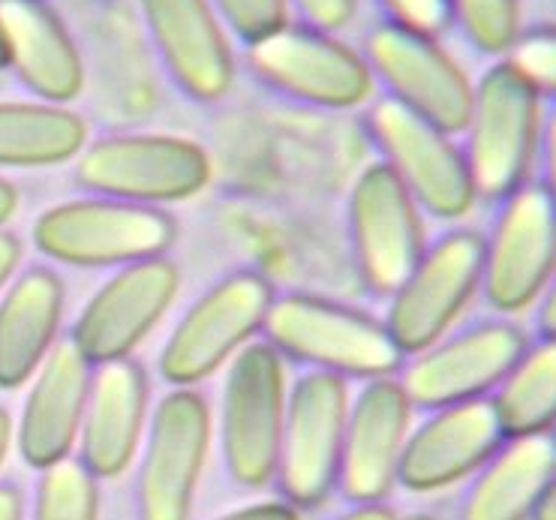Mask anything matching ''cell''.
<instances>
[{
    "instance_id": "39",
    "label": "cell",
    "mask_w": 556,
    "mask_h": 520,
    "mask_svg": "<svg viewBox=\"0 0 556 520\" xmlns=\"http://www.w3.org/2000/svg\"><path fill=\"white\" fill-rule=\"evenodd\" d=\"M18 205H22V195L15 190V183L0 178V229L18 214Z\"/></svg>"
},
{
    "instance_id": "25",
    "label": "cell",
    "mask_w": 556,
    "mask_h": 520,
    "mask_svg": "<svg viewBox=\"0 0 556 520\" xmlns=\"http://www.w3.org/2000/svg\"><path fill=\"white\" fill-rule=\"evenodd\" d=\"M91 130L85 117L54 103L0 100V169H52L73 163Z\"/></svg>"
},
{
    "instance_id": "31",
    "label": "cell",
    "mask_w": 556,
    "mask_h": 520,
    "mask_svg": "<svg viewBox=\"0 0 556 520\" xmlns=\"http://www.w3.org/2000/svg\"><path fill=\"white\" fill-rule=\"evenodd\" d=\"M389 22L425 37H440L452 25V0H379Z\"/></svg>"
},
{
    "instance_id": "22",
    "label": "cell",
    "mask_w": 556,
    "mask_h": 520,
    "mask_svg": "<svg viewBox=\"0 0 556 520\" xmlns=\"http://www.w3.org/2000/svg\"><path fill=\"white\" fill-rule=\"evenodd\" d=\"M7 69L42 103L66 105L85 88V64L49 0H0Z\"/></svg>"
},
{
    "instance_id": "11",
    "label": "cell",
    "mask_w": 556,
    "mask_h": 520,
    "mask_svg": "<svg viewBox=\"0 0 556 520\" xmlns=\"http://www.w3.org/2000/svg\"><path fill=\"white\" fill-rule=\"evenodd\" d=\"M247 66L271 91L307 105L358 109L374 97L364 54L311 25H283L247 46Z\"/></svg>"
},
{
    "instance_id": "32",
    "label": "cell",
    "mask_w": 556,
    "mask_h": 520,
    "mask_svg": "<svg viewBox=\"0 0 556 520\" xmlns=\"http://www.w3.org/2000/svg\"><path fill=\"white\" fill-rule=\"evenodd\" d=\"M304 22L325 34L350 27L358 15V0H292Z\"/></svg>"
},
{
    "instance_id": "9",
    "label": "cell",
    "mask_w": 556,
    "mask_h": 520,
    "mask_svg": "<svg viewBox=\"0 0 556 520\" xmlns=\"http://www.w3.org/2000/svg\"><path fill=\"white\" fill-rule=\"evenodd\" d=\"M484 238L472 229H452L427 244L403 287L391 295L386 328L403 355L442 340L481 292Z\"/></svg>"
},
{
    "instance_id": "36",
    "label": "cell",
    "mask_w": 556,
    "mask_h": 520,
    "mask_svg": "<svg viewBox=\"0 0 556 520\" xmlns=\"http://www.w3.org/2000/svg\"><path fill=\"white\" fill-rule=\"evenodd\" d=\"M0 520H25V494L13 482H0Z\"/></svg>"
},
{
    "instance_id": "8",
    "label": "cell",
    "mask_w": 556,
    "mask_h": 520,
    "mask_svg": "<svg viewBox=\"0 0 556 520\" xmlns=\"http://www.w3.org/2000/svg\"><path fill=\"white\" fill-rule=\"evenodd\" d=\"M350 404V385L334 373L307 370L289 385L280 464L274 479L286 503L316 508L337 491Z\"/></svg>"
},
{
    "instance_id": "35",
    "label": "cell",
    "mask_w": 556,
    "mask_h": 520,
    "mask_svg": "<svg viewBox=\"0 0 556 520\" xmlns=\"http://www.w3.org/2000/svg\"><path fill=\"white\" fill-rule=\"evenodd\" d=\"M542 156H544V193L551 195L556 208V112L544 124L542 132Z\"/></svg>"
},
{
    "instance_id": "14",
    "label": "cell",
    "mask_w": 556,
    "mask_h": 520,
    "mask_svg": "<svg viewBox=\"0 0 556 520\" xmlns=\"http://www.w3.org/2000/svg\"><path fill=\"white\" fill-rule=\"evenodd\" d=\"M350 234L362 280L382 299H391L425 256V211L386 163L364 169L352 187Z\"/></svg>"
},
{
    "instance_id": "42",
    "label": "cell",
    "mask_w": 556,
    "mask_h": 520,
    "mask_svg": "<svg viewBox=\"0 0 556 520\" xmlns=\"http://www.w3.org/2000/svg\"><path fill=\"white\" fill-rule=\"evenodd\" d=\"M0 69H7V46H3V34H0Z\"/></svg>"
},
{
    "instance_id": "5",
    "label": "cell",
    "mask_w": 556,
    "mask_h": 520,
    "mask_svg": "<svg viewBox=\"0 0 556 520\" xmlns=\"http://www.w3.org/2000/svg\"><path fill=\"white\" fill-rule=\"evenodd\" d=\"M202 144L163 132H124L85 144L76 156L78 187L93 195L163 208L190 202L211 183Z\"/></svg>"
},
{
    "instance_id": "18",
    "label": "cell",
    "mask_w": 556,
    "mask_h": 520,
    "mask_svg": "<svg viewBox=\"0 0 556 520\" xmlns=\"http://www.w3.org/2000/svg\"><path fill=\"white\" fill-rule=\"evenodd\" d=\"M505 443V430L491 397L430 409L409 430L397 484L409 494H437L466 482Z\"/></svg>"
},
{
    "instance_id": "41",
    "label": "cell",
    "mask_w": 556,
    "mask_h": 520,
    "mask_svg": "<svg viewBox=\"0 0 556 520\" xmlns=\"http://www.w3.org/2000/svg\"><path fill=\"white\" fill-rule=\"evenodd\" d=\"M535 520H556V482L551 484V491L544 494L542 506L535 511Z\"/></svg>"
},
{
    "instance_id": "37",
    "label": "cell",
    "mask_w": 556,
    "mask_h": 520,
    "mask_svg": "<svg viewBox=\"0 0 556 520\" xmlns=\"http://www.w3.org/2000/svg\"><path fill=\"white\" fill-rule=\"evenodd\" d=\"M539 331L542 338H556V274L539 299Z\"/></svg>"
},
{
    "instance_id": "2",
    "label": "cell",
    "mask_w": 556,
    "mask_h": 520,
    "mask_svg": "<svg viewBox=\"0 0 556 520\" xmlns=\"http://www.w3.org/2000/svg\"><path fill=\"white\" fill-rule=\"evenodd\" d=\"M289 370L268 340H253L226 365L220 391V455L238 487L262 491L277 479Z\"/></svg>"
},
{
    "instance_id": "33",
    "label": "cell",
    "mask_w": 556,
    "mask_h": 520,
    "mask_svg": "<svg viewBox=\"0 0 556 520\" xmlns=\"http://www.w3.org/2000/svg\"><path fill=\"white\" fill-rule=\"evenodd\" d=\"M214 520H301V508L286 499H268V503H253V506L235 508L229 515Z\"/></svg>"
},
{
    "instance_id": "16",
    "label": "cell",
    "mask_w": 556,
    "mask_h": 520,
    "mask_svg": "<svg viewBox=\"0 0 556 520\" xmlns=\"http://www.w3.org/2000/svg\"><path fill=\"white\" fill-rule=\"evenodd\" d=\"M181 271L168 256L117 268L78 313L70 340L97 365L132 358L178 299Z\"/></svg>"
},
{
    "instance_id": "12",
    "label": "cell",
    "mask_w": 556,
    "mask_h": 520,
    "mask_svg": "<svg viewBox=\"0 0 556 520\" xmlns=\"http://www.w3.org/2000/svg\"><path fill=\"white\" fill-rule=\"evenodd\" d=\"M556 274V208L542 183H523L503 199L484 238L481 292L493 310L523 313L539 304Z\"/></svg>"
},
{
    "instance_id": "1",
    "label": "cell",
    "mask_w": 556,
    "mask_h": 520,
    "mask_svg": "<svg viewBox=\"0 0 556 520\" xmlns=\"http://www.w3.org/2000/svg\"><path fill=\"white\" fill-rule=\"evenodd\" d=\"M262 334L286 362L343 379L397 377L406 358L382 319L304 292L274 299Z\"/></svg>"
},
{
    "instance_id": "43",
    "label": "cell",
    "mask_w": 556,
    "mask_h": 520,
    "mask_svg": "<svg viewBox=\"0 0 556 520\" xmlns=\"http://www.w3.org/2000/svg\"><path fill=\"white\" fill-rule=\"evenodd\" d=\"M401 520H437V518H430V515H409V518H401Z\"/></svg>"
},
{
    "instance_id": "40",
    "label": "cell",
    "mask_w": 556,
    "mask_h": 520,
    "mask_svg": "<svg viewBox=\"0 0 556 520\" xmlns=\"http://www.w3.org/2000/svg\"><path fill=\"white\" fill-rule=\"evenodd\" d=\"M15 443V424L13 416H10V409L7 406H0V467L7 464V457H10V448Z\"/></svg>"
},
{
    "instance_id": "24",
    "label": "cell",
    "mask_w": 556,
    "mask_h": 520,
    "mask_svg": "<svg viewBox=\"0 0 556 520\" xmlns=\"http://www.w3.org/2000/svg\"><path fill=\"white\" fill-rule=\"evenodd\" d=\"M556 482V430L505 436L491 460L469 479L460 520H535Z\"/></svg>"
},
{
    "instance_id": "19",
    "label": "cell",
    "mask_w": 556,
    "mask_h": 520,
    "mask_svg": "<svg viewBox=\"0 0 556 520\" xmlns=\"http://www.w3.org/2000/svg\"><path fill=\"white\" fill-rule=\"evenodd\" d=\"M160 61L190 100L217 103L235 85V52L211 0H139Z\"/></svg>"
},
{
    "instance_id": "38",
    "label": "cell",
    "mask_w": 556,
    "mask_h": 520,
    "mask_svg": "<svg viewBox=\"0 0 556 520\" xmlns=\"http://www.w3.org/2000/svg\"><path fill=\"white\" fill-rule=\"evenodd\" d=\"M334 520H401V515L386 503H370V506H352Z\"/></svg>"
},
{
    "instance_id": "13",
    "label": "cell",
    "mask_w": 556,
    "mask_h": 520,
    "mask_svg": "<svg viewBox=\"0 0 556 520\" xmlns=\"http://www.w3.org/2000/svg\"><path fill=\"white\" fill-rule=\"evenodd\" d=\"M530 340L523 328L505 319H488L464 331H448L433 346L415 352L401 367V385L418 409L466 404L491 397L508 377Z\"/></svg>"
},
{
    "instance_id": "28",
    "label": "cell",
    "mask_w": 556,
    "mask_h": 520,
    "mask_svg": "<svg viewBox=\"0 0 556 520\" xmlns=\"http://www.w3.org/2000/svg\"><path fill=\"white\" fill-rule=\"evenodd\" d=\"M452 22L484 54H508L520 37V0H452Z\"/></svg>"
},
{
    "instance_id": "6",
    "label": "cell",
    "mask_w": 556,
    "mask_h": 520,
    "mask_svg": "<svg viewBox=\"0 0 556 520\" xmlns=\"http://www.w3.org/2000/svg\"><path fill=\"white\" fill-rule=\"evenodd\" d=\"M274 283L256 271L217 280L168 334L160 373L172 389H195L260 340L274 304Z\"/></svg>"
},
{
    "instance_id": "20",
    "label": "cell",
    "mask_w": 556,
    "mask_h": 520,
    "mask_svg": "<svg viewBox=\"0 0 556 520\" xmlns=\"http://www.w3.org/2000/svg\"><path fill=\"white\" fill-rule=\"evenodd\" d=\"M93 365L70 338L58 340L49 358L27 382L15 424V448L30 469H49L73 457L91 394Z\"/></svg>"
},
{
    "instance_id": "26",
    "label": "cell",
    "mask_w": 556,
    "mask_h": 520,
    "mask_svg": "<svg viewBox=\"0 0 556 520\" xmlns=\"http://www.w3.org/2000/svg\"><path fill=\"white\" fill-rule=\"evenodd\" d=\"M491 401L505 436L556 430V338L530 343Z\"/></svg>"
},
{
    "instance_id": "4",
    "label": "cell",
    "mask_w": 556,
    "mask_h": 520,
    "mask_svg": "<svg viewBox=\"0 0 556 520\" xmlns=\"http://www.w3.org/2000/svg\"><path fill=\"white\" fill-rule=\"evenodd\" d=\"M464 132L476 195L503 202L527 183L542 148V97L515 66L500 61L476 85Z\"/></svg>"
},
{
    "instance_id": "17",
    "label": "cell",
    "mask_w": 556,
    "mask_h": 520,
    "mask_svg": "<svg viewBox=\"0 0 556 520\" xmlns=\"http://www.w3.org/2000/svg\"><path fill=\"white\" fill-rule=\"evenodd\" d=\"M413 409L397 377L364 382L350 404L337 487L352 506L386 503L397 487L403 448L413 430Z\"/></svg>"
},
{
    "instance_id": "23",
    "label": "cell",
    "mask_w": 556,
    "mask_h": 520,
    "mask_svg": "<svg viewBox=\"0 0 556 520\" xmlns=\"http://www.w3.org/2000/svg\"><path fill=\"white\" fill-rule=\"evenodd\" d=\"M66 289L49 265L15 274L0 295V389H25L61 340Z\"/></svg>"
},
{
    "instance_id": "10",
    "label": "cell",
    "mask_w": 556,
    "mask_h": 520,
    "mask_svg": "<svg viewBox=\"0 0 556 520\" xmlns=\"http://www.w3.org/2000/svg\"><path fill=\"white\" fill-rule=\"evenodd\" d=\"M367 130L382 163L397 175L425 214L440 220H464L472 211L479 195L464 148L454 142L452 132L440 130L391 97L370 109Z\"/></svg>"
},
{
    "instance_id": "21",
    "label": "cell",
    "mask_w": 556,
    "mask_h": 520,
    "mask_svg": "<svg viewBox=\"0 0 556 520\" xmlns=\"http://www.w3.org/2000/svg\"><path fill=\"white\" fill-rule=\"evenodd\" d=\"M151 421V382L136 358L93 367L78 433V460L97 482L117 479L139 457Z\"/></svg>"
},
{
    "instance_id": "7",
    "label": "cell",
    "mask_w": 556,
    "mask_h": 520,
    "mask_svg": "<svg viewBox=\"0 0 556 520\" xmlns=\"http://www.w3.org/2000/svg\"><path fill=\"white\" fill-rule=\"evenodd\" d=\"M214 443L211 406L195 389H172L151 413L136 479L139 520H190Z\"/></svg>"
},
{
    "instance_id": "29",
    "label": "cell",
    "mask_w": 556,
    "mask_h": 520,
    "mask_svg": "<svg viewBox=\"0 0 556 520\" xmlns=\"http://www.w3.org/2000/svg\"><path fill=\"white\" fill-rule=\"evenodd\" d=\"M505 61L530 81L539 97L556 100V27H539L530 34H520L511 52L505 54Z\"/></svg>"
},
{
    "instance_id": "27",
    "label": "cell",
    "mask_w": 556,
    "mask_h": 520,
    "mask_svg": "<svg viewBox=\"0 0 556 520\" xmlns=\"http://www.w3.org/2000/svg\"><path fill=\"white\" fill-rule=\"evenodd\" d=\"M30 520H100V482L78 457L42 469Z\"/></svg>"
},
{
    "instance_id": "15",
    "label": "cell",
    "mask_w": 556,
    "mask_h": 520,
    "mask_svg": "<svg viewBox=\"0 0 556 520\" xmlns=\"http://www.w3.org/2000/svg\"><path fill=\"white\" fill-rule=\"evenodd\" d=\"M364 61L374 78L389 88L394 103L452 136L466 130L476 85L437 37L382 22L367 37Z\"/></svg>"
},
{
    "instance_id": "3",
    "label": "cell",
    "mask_w": 556,
    "mask_h": 520,
    "mask_svg": "<svg viewBox=\"0 0 556 520\" xmlns=\"http://www.w3.org/2000/svg\"><path fill=\"white\" fill-rule=\"evenodd\" d=\"M178 226L163 208L121 199H73L46 208L34 223V244L46 259L70 268H127L166 256Z\"/></svg>"
},
{
    "instance_id": "30",
    "label": "cell",
    "mask_w": 556,
    "mask_h": 520,
    "mask_svg": "<svg viewBox=\"0 0 556 520\" xmlns=\"http://www.w3.org/2000/svg\"><path fill=\"white\" fill-rule=\"evenodd\" d=\"M220 22L247 46L289 25V0H211Z\"/></svg>"
},
{
    "instance_id": "34",
    "label": "cell",
    "mask_w": 556,
    "mask_h": 520,
    "mask_svg": "<svg viewBox=\"0 0 556 520\" xmlns=\"http://www.w3.org/2000/svg\"><path fill=\"white\" fill-rule=\"evenodd\" d=\"M22 256H25L22 238L10 229H0V292L13 283V277L22 268Z\"/></svg>"
}]
</instances>
